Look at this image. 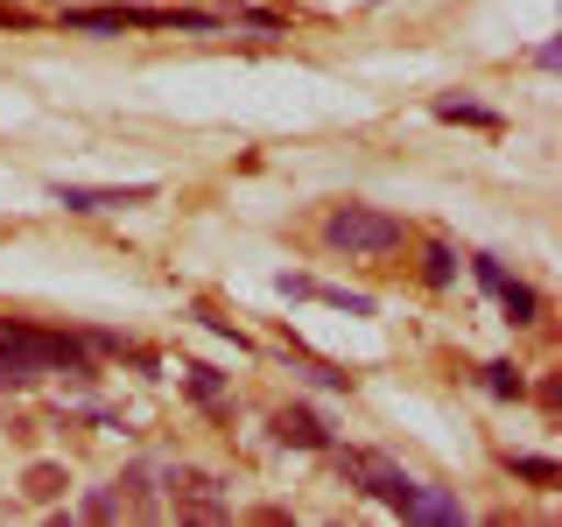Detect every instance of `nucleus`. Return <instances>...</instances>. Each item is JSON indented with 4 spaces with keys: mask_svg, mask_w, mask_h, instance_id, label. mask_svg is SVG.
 <instances>
[{
    "mask_svg": "<svg viewBox=\"0 0 562 527\" xmlns=\"http://www.w3.org/2000/svg\"><path fill=\"white\" fill-rule=\"evenodd\" d=\"M57 492H64V471L57 464H35L29 471V500H57Z\"/></svg>",
    "mask_w": 562,
    "mask_h": 527,
    "instance_id": "16",
    "label": "nucleus"
},
{
    "mask_svg": "<svg viewBox=\"0 0 562 527\" xmlns=\"http://www.w3.org/2000/svg\"><path fill=\"white\" fill-rule=\"evenodd\" d=\"M169 500H176L183 520H233V506H225V492H218L211 471H183V464H176L169 471Z\"/></svg>",
    "mask_w": 562,
    "mask_h": 527,
    "instance_id": "5",
    "label": "nucleus"
},
{
    "mask_svg": "<svg viewBox=\"0 0 562 527\" xmlns=\"http://www.w3.org/2000/svg\"><path fill=\"white\" fill-rule=\"evenodd\" d=\"M120 485H127V492H120V506H127V514H162V500H155V471H148V464H134Z\"/></svg>",
    "mask_w": 562,
    "mask_h": 527,
    "instance_id": "10",
    "label": "nucleus"
},
{
    "mask_svg": "<svg viewBox=\"0 0 562 527\" xmlns=\"http://www.w3.org/2000/svg\"><path fill=\"white\" fill-rule=\"evenodd\" d=\"M422 260H429V268H422V274H429L436 289H443V281H450V246H429V254H422Z\"/></svg>",
    "mask_w": 562,
    "mask_h": 527,
    "instance_id": "17",
    "label": "nucleus"
},
{
    "mask_svg": "<svg viewBox=\"0 0 562 527\" xmlns=\"http://www.w3.org/2000/svg\"><path fill=\"white\" fill-rule=\"evenodd\" d=\"M436 120H464V127H499L492 105H471V99H436Z\"/></svg>",
    "mask_w": 562,
    "mask_h": 527,
    "instance_id": "12",
    "label": "nucleus"
},
{
    "mask_svg": "<svg viewBox=\"0 0 562 527\" xmlns=\"http://www.w3.org/2000/svg\"><path fill=\"white\" fill-rule=\"evenodd\" d=\"M64 29H85V35H105V29H218V14H198V8H70Z\"/></svg>",
    "mask_w": 562,
    "mask_h": 527,
    "instance_id": "3",
    "label": "nucleus"
},
{
    "mask_svg": "<svg viewBox=\"0 0 562 527\" xmlns=\"http://www.w3.org/2000/svg\"><path fill=\"white\" fill-rule=\"evenodd\" d=\"M324 239L338 246L345 260H386L401 239H408V225H401L394 211H380V204H338L324 218Z\"/></svg>",
    "mask_w": 562,
    "mask_h": 527,
    "instance_id": "1",
    "label": "nucleus"
},
{
    "mask_svg": "<svg viewBox=\"0 0 562 527\" xmlns=\"http://www.w3.org/2000/svg\"><path fill=\"white\" fill-rule=\"evenodd\" d=\"M49 366H70V373H85V345L64 338V330L0 324V380H29V373H49Z\"/></svg>",
    "mask_w": 562,
    "mask_h": 527,
    "instance_id": "2",
    "label": "nucleus"
},
{
    "mask_svg": "<svg viewBox=\"0 0 562 527\" xmlns=\"http://www.w3.org/2000/svg\"><path fill=\"white\" fill-rule=\"evenodd\" d=\"M514 479H527V485H555L562 471L549 464V457H514Z\"/></svg>",
    "mask_w": 562,
    "mask_h": 527,
    "instance_id": "15",
    "label": "nucleus"
},
{
    "mask_svg": "<svg viewBox=\"0 0 562 527\" xmlns=\"http://www.w3.org/2000/svg\"><path fill=\"white\" fill-rule=\"evenodd\" d=\"M64 211H127V204H155V183H57Z\"/></svg>",
    "mask_w": 562,
    "mask_h": 527,
    "instance_id": "6",
    "label": "nucleus"
},
{
    "mask_svg": "<svg viewBox=\"0 0 562 527\" xmlns=\"http://www.w3.org/2000/svg\"><path fill=\"white\" fill-rule=\"evenodd\" d=\"M479 281L506 303V316H514V324H535V310H541V303H535V289H527V281H506V274H499V260H479Z\"/></svg>",
    "mask_w": 562,
    "mask_h": 527,
    "instance_id": "8",
    "label": "nucleus"
},
{
    "mask_svg": "<svg viewBox=\"0 0 562 527\" xmlns=\"http://www.w3.org/2000/svg\"><path fill=\"white\" fill-rule=\"evenodd\" d=\"M120 514H127V506H120L113 485H92V492H85V520H120Z\"/></svg>",
    "mask_w": 562,
    "mask_h": 527,
    "instance_id": "13",
    "label": "nucleus"
},
{
    "mask_svg": "<svg viewBox=\"0 0 562 527\" xmlns=\"http://www.w3.org/2000/svg\"><path fill=\"white\" fill-rule=\"evenodd\" d=\"M183 386H190V401H204V408H225V380L211 373V366H183Z\"/></svg>",
    "mask_w": 562,
    "mask_h": 527,
    "instance_id": "11",
    "label": "nucleus"
},
{
    "mask_svg": "<svg viewBox=\"0 0 562 527\" xmlns=\"http://www.w3.org/2000/svg\"><path fill=\"white\" fill-rule=\"evenodd\" d=\"M485 394H499V401H520V394H527V380L514 373V366H485Z\"/></svg>",
    "mask_w": 562,
    "mask_h": 527,
    "instance_id": "14",
    "label": "nucleus"
},
{
    "mask_svg": "<svg viewBox=\"0 0 562 527\" xmlns=\"http://www.w3.org/2000/svg\"><path fill=\"white\" fill-rule=\"evenodd\" d=\"M0 29H29V14L14 8V0H0Z\"/></svg>",
    "mask_w": 562,
    "mask_h": 527,
    "instance_id": "18",
    "label": "nucleus"
},
{
    "mask_svg": "<svg viewBox=\"0 0 562 527\" xmlns=\"http://www.w3.org/2000/svg\"><path fill=\"white\" fill-rule=\"evenodd\" d=\"M274 436H281V444H295V450H330V429L310 408H281L274 415Z\"/></svg>",
    "mask_w": 562,
    "mask_h": 527,
    "instance_id": "9",
    "label": "nucleus"
},
{
    "mask_svg": "<svg viewBox=\"0 0 562 527\" xmlns=\"http://www.w3.org/2000/svg\"><path fill=\"white\" fill-rule=\"evenodd\" d=\"M401 520L457 527V520H464V500H457V492H436V485H415V492H408V506H401Z\"/></svg>",
    "mask_w": 562,
    "mask_h": 527,
    "instance_id": "7",
    "label": "nucleus"
},
{
    "mask_svg": "<svg viewBox=\"0 0 562 527\" xmlns=\"http://www.w3.org/2000/svg\"><path fill=\"white\" fill-rule=\"evenodd\" d=\"M338 464H345V479H359V492H373L380 506H394V514H401V506H408L415 479H408V471L394 464V457H380V450H345Z\"/></svg>",
    "mask_w": 562,
    "mask_h": 527,
    "instance_id": "4",
    "label": "nucleus"
}]
</instances>
